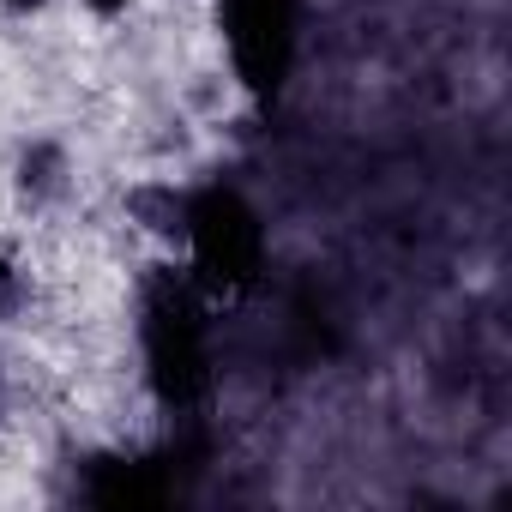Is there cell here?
<instances>
[{
    "label": "cell",
    "mask_w": 512,
    "mask_h": 512,
    "mask_svg": "<svg viewBox=\"0 0 512 512\" xmlns=\"http://www.w3.org/2000/svg\"><path fill=\"white\" fill-rule=\"evenodd\" d=\"M0 7L19 13V19H31V13H43V7H49V0H0Z\"/></svg>",
    "instance_id": "5b68a950"
},
{
    "label": "cell",
    "mask_w": 512,
    "mask_h": 512,
    "mask_svg": "<svg viewBox=\"0 0 512 512\" xmlns=\"http://www.w3.org/2000/svg\"><path fill=\"white\" fill-rule=\"evenodd\" d=\"M127 217L157 235V241H187V223H193V199L175 187V181H139L127 187Z\"/></svg>",
    "instance_id": "7a4b0ae2"
},
{
    "label": "cell",
    "mask_w": 512,
    "mask_h": 512,
    "mask_svg": "<svg viewBox=\"0 0 512 512\" xmlns=\"http://www.w3.org/2000/svg\"><path fill=\"white\" fill-rule=\"evenodd\" d=\"M25 308H31V272L13 247H0V326L25 320Z\"/></svg>",
    "instance_id": "3957f363"
},
{
    "label": "cell",
    "mask_w": 512,
    "mask_h": 512,
    "mask_svg": "<svg viewBox=\"0 0 512 512\" xmlns=\"http://www.w3.org/2000/svg\"><path fill=\"white\" fill-rule=\"evenodd\" d=\"M7 398H13V368H7V350H0V416H7Z\"/></svg>",
    "instance_id": "277c9868"
},
{
    "label": "cell",
    "mask_w": 512,
    "mask_h": 512,
    "mask_svg": "<svg viewBox=\"0 0 512 512\" xmlns=\"http://www.w3.org/2000/svg\"><path fill=\"white\" fill-rule=\"evenodd\" d=\"M13 187L31 211H49L73 193V151L61 139H31L19 145V163H13Z\"/></svg>",
    "instance_id": "6da1fadb"
},
{
    "label": "cell",
    "mask_w": 512,
    "mask_h": 512,
    "mask_svg": "<svg viewBox=\"0 0 512 512\" xmlns=\"http://www.w3.org/2000/svg\"><path fill=\"white\" fill-rule=\"evenodd\" d=\"M85 7H91V13H121L127 0H85Z\"/></svg>",
    "instance_id": "8992f818"
}]
</instances>
